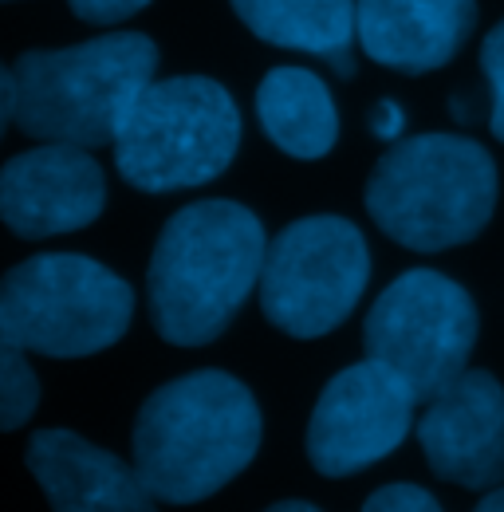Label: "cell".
<instances>
[{
    "instance_id": "10",
    "label": "cell",
    "mask_w": 504,
    "mask_h": 512,
    "mask_svg": "<svg viewBox=\"0 0 504 512\" xmlns=\"http://www.w3.org/2000/svg\"><path fill=\"white\" fill-rule=\"evenodd\" d=\"M103 205L107 178L83 146L40 142L0 166V221L24 241L87 229Z\"/></svg>"
},
{
    "instance_id": "12",
    "label": "cell",
    "mask_w": 504,
    "mask_h": 512,
    "mask_svg": "<svg viewBox=\"0 0 504 512\" xmlns=\"http://www.w3.org/2000/svg\"><path fill=\"white\" fill-rule=\"evenodd\" d=\"M28 469L52 512H158L138 465L91 446L71 430H40L28 442Z\"/></svg>"
},
{
    "instance_id": "9",
    "label": "cell",
    "mask_w": 504,
    "mask_h": 512,
    "mask_svg": "<svg viewBox=\"0 0 504 512\" xmlns=\"http://www.w3.org/2000/svg\"><path fill=\"white\" fill-rule=\"evenodd\" d=\"M418 394L398 371L363 359L323 386L308 422V461L323 477H351L406 442Z\"/></svg>"
},
{
    "instance_id": "2",
    "label": "cell",
    "mask_w": 504,
    "mask_h": 512,
    "mask_svg": "<svg viewBox=\"0 0 504 512\" xmlns=\"http://www.w3.org/2000/svg\"><path fill=\"white\" fill-rule=\"evenodd\" d=\"M260 406L241 379L193 371L158 386L134 418V465L166 505H197L241 477L260 449Z\"/></svg>"
},
{
    "instance_id": "8",
    "label": "cell",
    "mask_w": 504,
    "mask_h": 512,
    "mask_svg": "<svg viewBox=\"0 0 504 512\" xmlns=\"http://www.w3.org/2000/svg\"><path fill=\"white\" fill-rule=\"evenodd\" d=\"M367 359L386 363L414 386L418 402L449 386L473 355L477 304L473 296L430 268H410L382 288L363 323Z\"/></svg>"
},
{
    "instance_id": "17",
    "label": "cell",
    "mask_w": 504,
    "mask_h": 512,
    "mask_svg": "<svg viewBox=\"0 0 504 512\" xmlns=\"http://www.w3.org/2000/svg\"><path fill=\"white\" fill-rule=\"evenodd\" d=\"M481 67H485V79H489V91H493V134L504 142V20L485 36V48H481Z\"/></svg>"
},
{
    "instance_id": "15",
    "label": "cell",
    "mask_w": 504,
    "mask_h": 512,
    "mask_svg": "<svg viewBox=\"0 0 504 512\" xmlns=\"http://www.w3.org/2000/svg\"><path fill=\"white\" fill-rule=\"evenodd\" d=\"M264 134L292 158L315 162L339 138V115L327 83L308 67H272L256 91Z\"/></svg>"
},
{
    "instance_id": "24",
    "label": "cell",
    "mask_w": 504,
    "mask_h": 512,
    "mask_svg": "<svg viewBox=\"0 0 504 512\" xmlns=\"http://www.w3.org/2000/svg\"><path fill=\"white\" fill-rule=\"evenodd\" d=\"M0 4H4V0H0Z\"/></svg>"
},
{
    "instance_id": "14",
    "label": "cell",
    "mask_w": 504,
    "mask_h": 512,
    "mask_svg": "<svg viewBox=\"0 0 504 512\" xmlns=\"http://www.w3.org/2000/svg\"><path fill=\"white\" fill-rule=\"evenodd\" d=\"M237 16L252 36L276 48L308 52L351 75V44L359 40L355 0H233Z\"/></svg>"
},
{
    "instance_id": "11",
    "label": "cell",
    "mask_w": 504,
    "mask_h": 512,
    "mask_svg": "<svg viewBox=\"0 0 504 512\" xmlns=\"http://www.w3.org/2000/svg\"><path fill=\"white\" fill-rule=\"evenodd\" d=\"M418 442L441 481L465 489L504 485V386L489 371H461L418 418Z\"/></svg>"
},
{
    "instance_id": "16",
    "label": "cell",
    "mask_w": 504,
    "mask_h": 512,
    "mask_svg": "<svg viewBox=\"0 0 504 512\" xmlns=\"http://www.w3.org/2000/svg\"><path fill=\"white\" fill-rule=\"evenodd\" d=\"M40 406V379L0 323V430H20Z\"/></svg>"
},
{
    "instance_id": "6",
    "label": "cell",
    "mask_w": 504,
    "mask_h": 512,
    "mask_svg": "<svg viewBox=\"0 0 504 512\" xmlns=\"http://www.w3.org/2000/svg\"><path fill=\"white\" fill-rule=\"evenodd\" d=\"M130 320V284L91 256H28L0 280V323L8 339L28 355H99L123 339Z\"/></svg>"
},
{
    "instance_id": "13",
    "label": "cell",
    "mask_w": 504,
    "mask_h": 512,
    "mask_svg": "<svg viewBox=\"0 0 504 512\" xmlns=\"http://www.w3.org/2000/svg\"><path fill=\"white\" fill-rule=\"evenodd\" d=\"M355 20L375 64L422 75L461 52L477 24V0H355Z\"/></svg>"
},
{
    "instance_id": "22",
    "label": "cell",
    "mask_w": 504,
    "mask_h": 512,
    "mask_svg": "<svg viewBox=\"0 0 504 512\" xmlns=\"http://www.w3.org/2000/svg\"><path fill=\"white\" fill-rule=\"evenodd\" d=\"M473 512H504V489L501 485H497V489H489V497H485Z\"/></svg>"
},
{
    "instance_id": "7",
    "label": "cell",
    "mask_w": 504,
    "mask_h": 512,
    "mask_svg": "<svg viewBox=\"0 0 504 512\" xmlns=\"http://www.w3.org/2000/svg\"><path fill=\"white\" fill-rule=\"evenodd\" d=\"M371 253L347 217H304L268 241L260 272V312L292 339L335 331L363 300Z\"/></svg>"
},
{
    "instance_id": "3",
    "label": "cell",
    "mask_w": 504,
    "mask_h": 512,
    "mask_svg": "<svg viewBox=\"0 0 504 512\" xmlns=\"http://www.w3.org/2000/svg\"><path fill=\"white\" fill-rule=\"evenodd\" d=\"M154 71L158 48L142 32H111L60 52H24L12 64L16 127L40 142L83 150L115 146Z\"/></svg>"
},
{
    "instance_id": "18",
    "label": "cell",
    "mask_w": 504,
    "mask_h": 512,
    "mask_svg": "<svg viewBox=\"0 0 504 512\" xmlns=\"http://www.w3.org/2000/svg\"><path fill=\"white\" fill-rule=\"evenodd\" d=\"M363 512H441V505L418 485H382L367 497Z\"/></svg>"
},
{
    "instance_id": "21",
    "label": "cell",
    "mask_w": 504,
    "mask_h": 512,
    "mask_svg": "<svg viewBox=\"0 0 504 512\" xmlns=\"http://www.w3.org/2000/svg\"><path fill=\"white\" fill-rule=\"evenodd\" d=\"M12 123H16V83H12V67L0 64V138Z\"/></svg>"
},
{
    "instance_id": "23",
    "label": "cell",
    "mask_w": 504,
    "mask_h": 512,
    "mask_svg": "<svg viewBox=\"0 0 504 512\" xmlns=\"http://www.w3.org/2000/svg\"><path fill=\"white\" fill-rule=\"evenodd\" d=\"M264 512H319L315 505H304V501H280V505H272V509Z\"/></svg>"
},
{
    "instance_id": "5",
    "label": "cell",
    "mask_w": 504,
    "mask_h": 512,
    "mask_svg": "<svg viewBox=\"0 0 504 512\" xmlns=\"http://www.w3.org/2000/svg\"><path fill=\"white\" fill-rule=\"evenodd\" d=\"M241 146L233 95L205 79H154L130 107L115 138V166L134 190L174 193L221 178Z\"/></svg>"
},
{
    "instance_id": "1",
    "label": "cell",
    "mask_w": 504,
    "mask_h": 512,
    "mask_svg": "<svg viewBox=\"0 0 504 512\" xmlns=\"http://www.w3.org/2000/svg\"><path fill=\"white\" fill-rule=\"evenodd\" d=\"M268 237L237 201H193L178 209L150 256V320L174 347L213 343L252 288H260Z\"/></svg>"
},
{
    "instance_id": "4",
    "label": "cell",
    "mask_w": 504,
    "mask_h": 512,
    "mask_svg": "<svg viewBox=\"0 0 504 512\" xmlns=\"http://www.w3.org/2000/svg\"><path fill=\"white\" fill-rule=\"evenodd\" d=\"M497 209V166L461 134H418L390 146L367 182V213L398 245L441 253L473 241Z\"/></svg>"
},
{
    "instance_id": "20",
    "label": "cell",
    "mask_w": 504,
    "mask_h": 512,
    "mask_svg": "<svg viewBox=\"0 0 504 512\" xmlns=\"http://www.w3.org/2000/svg\"><path fill=\"white\" fill-rule=\"evenodd\" d=\"M371 127H375L378 138H398V134H402V107L390 103V99H382V103L375 107Z\"/></svg>"
},
{
    "instance_id": "19",
    "label": "cell",
    "mask_w": 504,
    "mask_h": 512,
    "mask_svg": "<svg viewBox=\"0 0 504 512\" xmlns=\"http://www.w3.org/2000/svg\"><path fill=\"white\" fill-rule=\"evenodd\" d=\"M67 4L87 24H123L126 16L142 12L150 0H67Z\"/></svg>"
}]
</instances>
